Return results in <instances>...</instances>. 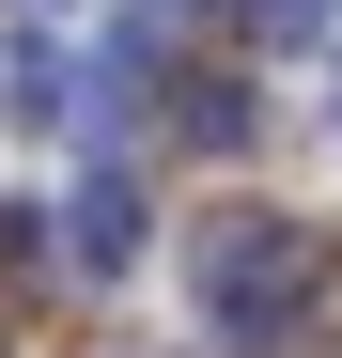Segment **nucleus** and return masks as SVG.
Listing matches in <instances>:
<instances>
[{
  "label": "nucleus",
  "instance_id": "obj_1",
  "mask_svg": "<svg viewBox=\"0 0 342 358\" xmlns=\"http://www.w3.org/2000/svg\"><path fill=\"white\" fill-rule=\"evenodd\" d=\"M63 250H78V265L109 280V265H125V250H140V203H125V187H94V203H78V234H63Z\"/></svg>",
  "mask_w": 342,
  "mask_h": 358
},
{
  "label": "nucleus",
  "instance_id": "obj_2",
  "mask_svg": "<svg viewBox=\"0 0 342 358\" xmlns=\"http://www.w3.org/2000/svg\"><path fill=\"white\" fill-rule=\"evenodd\" d=\"M249 16H265V31H311V16H327V0H249Z\"/></svg>",
  "mask_w": 342,
  "mask_h": 358
}]
</instances>
